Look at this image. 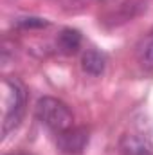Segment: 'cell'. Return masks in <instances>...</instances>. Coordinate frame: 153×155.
Listing matches in <instances>:
<instances>
[{
	"instance_id": "9c48e42d",
	"label": "cell",
	"mask_w": 153,
	"mask_h": 155,
	"mask_svg": "<svg viewBox=\"0 0 153 155\" xmlns=\"http://www.w3.org/2000/svg\"><path fill=\"white\" fill-rule=\"evenodd\" d=\"M5 155H29V153H24V152H18V153H5Z\"/></svg>"
},
{
	"instance_id": "52a82bcc",
	"label": "cell",
	"mask_w": 153,
	"mask_h": 155,
	"mask_svg": "<svg viewBox=\"0 0 153 155\" xmlns=\"http://www.w3.org/2000/svg\"><path fill=\"white\" fill-rule=\"evenodd\" d=\"M137 58H139V63L144 69L153 72V35L146 36L141 41V45L137 49Z\"/></svg>"
},
{
	"instance_id": "8992f818",
	"label": "cell",
	"mask_w": 153,
	"mask_h": 155,
	"mask_svg": "<svg viewBox=\"0 0 153 155\" xmlns=\"http://www.w3.org/2000/svg\"><path fill=\"white\" fill-rule=\"evenodd\" d=\"M56 43H58V49H60L61 52H65V54H74V52H77V49L81 47V33L76 31V29L67 27V29H63V31L58 35Z\"/></svg>"
},
{
	"instance_id": "5b68a950",
	"label": "cell",
	"mask_w": 153,
	"mask_h": 155,
	"mask_svg": "<svg viewBox=\"0 0 153 155\" xmlns=\"http://www.w3.org/2000/svg\"><path fill=\"white\" fill-rule=\"evenodd\" d=\"M106 67V56L96 49H88L81 56V69L90 76H101Z\"/></svg>"
},
{
	"instance_id": "6da1fadb",
	"label": "cell",
	"mask_w": 153,
	"mask_h": 155,
	"mask_svg": "<svg viewBox=\"0 0 153 155\" xmlns=\"http://www.w3.org/2000/svg\"><path fill=\"white\" fill-rule=\"evenodd\" d=\"M4 87V119L2 134L7 135L13 128L18 126L25 108V87L16 78H7L2 83Z\"/></svg>"
},
{
	"instance_id": "ba28073f",
	"label": "cell",
	"mask_w": 153,
	"mask_h": 155,
	"mask_svg": "<svg viewBox=\"0 0 153 155\" xmlns=\"http://www.w3.org/2000/svg\"><path fill=\"white\" fill-rule=\"evenodd\" d=\"M16 25L20 29H43L49 25V22L45 18H38V16H22L16 20Z\"/></svg>"
},
{
	"instance_id": "7a4b0ae2",
	"label": "cell",
	"mask_w": 153,
	"mask_h": 155,
	"mask_svg": "<svg viewBox=\"0 0 153 155\" xmlns=\"http://www.w3.org/2000/svg\"><path fill=\"white\" fill-rule=\"evenodd\" d=\"M34 110H36V117L40 123L45 124L54 134H60L74 126V116L70 108L67 107V103H63L58 97H50V96L40 97Z\"/></svg>"
},
{
	"instance_id": "277c9868",
	"label": "cell",
	"mask_w": 153,
	"mask_h": 155,
	"mask_svg": "<svg viewBox=\"0 0 153 155\" xmlns=\"http://www.w3.org/2000/svg\"><path fill=\"white\" fill-rule=\"evenodd\" d=\"M121 155H153V143L142 134H126L119 141Z\"/></svg>"
},
{
	"instance_id": "3957f363",
	"label": "cell",
	"mask_w": 153,
	"mask_h": 155,
	"mask_svg": "<svg viewBox=\"0 0 153 155\" xmlns=\"http://www.w3.org/2000/svg\"><path fill=\"white\" fill-rule=\"evenodd\" d=\"M88 139H90V134L85 126H70L56 134V146L60 152L67 155H79L85 152Z\"/></svg>"
}]
</instances>
